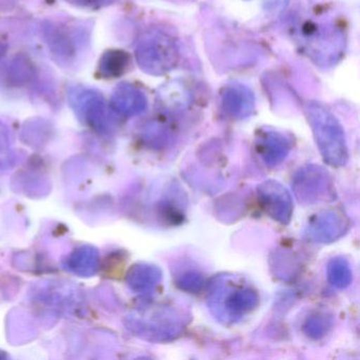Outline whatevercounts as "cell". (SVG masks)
Here are the masks:
<instances>
[{
  "mask_svg": "<svg viewBox=\"0 0 360 360\" xmlns=\"http://www.w3.org/2000/svg\"><path fill=\"white\" fill-rule=\"evenodd\" d=\"M161 281V271L158 267L148 264H136L127 274V283L134 292L148 294Z\"/></svg>",
  "mask_w": 360,
  "mask_h": 360,
  "instance_id": "7",
  "label": "cell"
},
{
  "mask_svg": "<svg viewBox=\"0 0 360 360\" xmlns=\"http://www.w3.org/2000/svg\"><path fill=\"white\" fill-rule=\"evenodd\" d=\"M259 296L256 290L248 286L231 282V278L216 279L210 294V307L220 319H241L258 305Z\"/></svg>",
  "mask_w": 360,
  "mask_h": 360,
  "instance_id": "1",
  "label": "cell"
},
{
  "mask_svg": "<svg viewBox=\"0 0 360 360\" xmlns=\"http://www.w3.org/2000/svg\"><path fill=\"white\" fill-rule=\"evenodd\" d=\"M349 223L347 217L337 210H328L317 214L307 225V236L311 241L330 243L345 235Z\"/></svg>",
  "mask_w": 360,
  "mask_h": 360,
  "instance_id": "5",
  "label": "cell"
},
{
  "mask_svg": "<svg viewBox=\"0 0 360 360\" xmlns=\"http://www.w3.org/2000/svg\"><path fill=\"white\" fill-rule=\"evenodd\" d=\"M258 150L265 163L273 167L285 159L290 151V147L282 139L271 138L261 143Z\"/></svg>",
  "mask_w": 360,
  "mask_h": 360,
  "instance_id": "8",
  "label": "cell"
},
{
  "mask_svg": "<svg viewBox=\"0 0 360 360\" xmlns=\"http://www.w3.org/2000/svg\"><path fill=\"white\" fill-rule=\"evenodd\" d=\"M258 199L263 210L281 224L290 223L292 199L290 191L276 181H266L258 187Z\"/></svg>",
  "mask_w": 360,
  "mask_h": 360,
  "instance_id": "4",
  "label": "cell"
},
{
  "mask_svg": "<svg viewBox=\"0 0 360 360\" xmlns=\"http://www.w3.org/2000/svg\"><path fill=\"white\" fill-rule=\"evenodd\" d=\"M295 195L299 202L314 204L324 201L332 193V181L328 172L317 165L307 166L299 170L292 183Z\"/></svg>",
  "mask_w": 360,
  "mask_h": 360,
  "instance_id": "2",
  "label": "cell"
},
{
  "mask_svg": "<svg viewBox=\"0 0 360 360\" xmlns=\"http://www.w3.org/2000/svg\"><path fill=\"white\" fill-rule=\"evenodd\" d=\"M204 279L201 275L195 273H188L186 275L183 276L180 280H179L178 285L180 286L182 290H187V292H198L201 290L204 286Z\"/></svg>",
  "mask_w": 360,
  "mask_h": 360,
  "instance_id": "11",
  "label": "cell"
},
{
  "mask_svg": "<svg viewBox=\"0 0 360 360\" xmlns=\"http://www.w3.org/2000/svg\"><path fill=\"white\" fill-rule=\"evenodd\" d=\"M314 134L326 163L334 167L347 164V148L342 130L333 120L319 119L313 124Z\"/></svg>",
  "mask_w": 360,
  "mask_h": 360,
  "instance_id": "3",
  "label": "cell"
},
{
  "mask_svg": "<svg viewBox=\"0 0 360 360\" xmlns=\"http://www.w3.org/2000/svg\"><path fill=\"white\" fill-rule=\"evenodd\" d=\"M328 277L330 283L338 288H345L351 283L353 274L345 258H334L328 262Z\"/></svg>",
  "mask_w": 360,
  "mask_h": 360,
  "instance_id": "9",
  "label": "cell"
},
{
  "mask_svg": "<svg viewBox=\"0 0 360 360\" xmlns=\"http://www.w3.org/2000/svg\"><path fill=\"white\" fill-rule=\"evenodd\" d=\"M67 266L75 275L91 277L100 269V254L94 246H82L75 250L67 260Z\"/></svg>",
  "mask_w": 360,
  "mask_h": 360,
  "instance_id": "6",
  "label": "cell"
},
{
  "mask_svg": "<svg viewBox=\"0 0 360 360\" xmlns=\"http://www.w3.org/2000/svg\"><path fill=\"white\" fill-rule=\"evenodd\" d=\"M330 328V322L326 317L322 316H315L311 317V319L307 320L304 326L305 332L309 336L314 337V338H319V337L324 336L328 328Z\"/></svg>",
  "mask_w": 360,
  "mask_h": 360,
  "instance_id": "10",
  "label": "cell"
}]
</instances>
